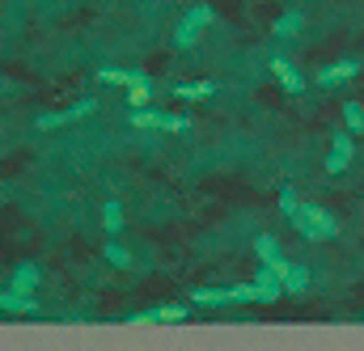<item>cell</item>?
<instances>
[{"mask_svg":"<svg viewBox=\"0 0 364 351\" xmlns=\"http://www.w3.org/2000/svg\"><path fill=\"white\" fill-rule=\"evenodd\" d=\"M292 225H296L301 237H309V242H331V237H339V220H335L322 203H301V212L292 216Z\"/></svg>","mask_w":364,"mask_h":351,"instance_id":"1","label":"cell"},{"mask_svg":"<svg viewBox=\"0 0 364 351\" xmlns=\"http://www.w3.org/2000/svg\"><path fill=\"white\" fill-rule=\"evenodd\" d=\"M132 123H136V127H153V131H186V119H182V114L153 110V106H140V110H132Z\"/></svg>","mask_w":364,"mask_h":351,"instance_id":"2","label":"cell"},{"mask_svg":"<svg viewBox=\"0 0 364 351\" xmlns=\"http://www.w3.org/2000/svg\"><path fill=\"white\" fill-rule=\"evenodd\" d=\"M352 153H356L352 131H331V157H326V170H331V174H343V170L352 166Z\"/></svg>","mask_w":364,"mask_h":351,"instance_id":"3","label":"cell"},{"mask_svg":"<svg viewBox=\"0 0 364 351\" xmlns=\"http://www.w3.org/2000/svg\"><path fill=\"white\" fill-rule=\"evenodd\" d=\"M356 72H360V64H356V60H335V64L318 68V85H322V89H335V85H343V81H352Z\"/></svg>","mask_w":364,"mask_h":351,"instance_id":"4","label":"cell"},{"mask_svg":"<svg viewBox=\"0 0 364 351\" xmlns=\"http://www.w3.org/2000/svg\"><path fill=\"white\" fill-rule=\"evenodd\" d=\"M97 110V102H77V106H68V110H51V114H43L38 119V127L43 131H51V127H64V123H73V119H85Z\"/></svg>","mask_w":364,"mask_h":351,"instance_id":"5","label":"cell"},{"mask_svg":"<svg viewBox=\"0 0 364 351\" xmlns=\"http://www.w3.org/2000/svg\"><path fill=\"white\" fill-rule=\"evenodd\" d=\"M272 77L284 85V93H305V77L296 72V64L292 60H284V55H275L272 60Z\"/></svg>","mask_w":364,"mask_h":351,"instance_id":"6","label":"cell"},{"mask_svg":"<svg viewBox=\"0 0 364 351\" xmlns=\"http://www.w3.org/2000/svg\"><path fill=\"white\" fill-rule=\"evenodd\" d=\"M255 250H259V259H263V263L272 266V271L279 275V279H284V271H288V259H284V246L275 242L272 233H263V237L255 242Z\"/></svg>","mask_w":364,"mask_h":351,"instance_id":"7","label":"cell"},{"mask_svg":"<svg viewBox=\"0 0 364 351\" xmlns=\"http://www.w3.org/2000/svg\"><path fill=\"white\" fill-rule=\"evenodd\" d=\"M255 288H259V301H279V296H284V279H279L267 263L255 271Z\"/></svg>","mask_w":364,"mask_h":351,"instance_id":"8","label":"cell"},{"mask_svg":"<svg viewBox=\"0 0 364 351\" xmlns=\"http://www.w3.org/2000/svg\"><path fill=\"white\" fill-rule=\"evenodd\" d=\"M0 309H4V313H38V301H34L30 292L9 288V292H0Z\"/></svg>","mask_w":364,"mask_h":351,"instance_id":"9","label":"cell"},{"mask_svg":"<svg viewBox=\"0 0 364 351\" xmlns=\"http://www.w3.org/2000/svg\"><path fill=\"white\" fill-rule=\"evenodd\" d=\"M149 72H140V68H102L97 72V81H106V85H123V89H132L136 81H144Z\"/></svg>","mask_w":364,"mask_h":351,"instance_id":"10","label":"cell"},{"mask_svg":"<svg viewBox=\"0 0 364 351\" xmlns=\"http://www.w3.org/2000/svg\"><path fill=\"white\" fill-rule=\"evenodd\" d=\"M191 305L220 309V305H233V296H229V288H195V292H191Z\"/></svg>","mask_w":364,"mask_h":351,"instance_id":"11","label":"cell"},{"mask_svg":"<svg viewBox=\"0 0 364 351\" xmlns=\"http://www.w3.org/2000/svg\"><path fill=\"white\" fill-rule=\"evenodd\" d=\"M301 26H305V13H301V9H288V13L272 26V34H275V38H296V34H301Z\"/></svg>","mask_w":364,"mask_h":351,"instance_id":"12","label":"cell"},{"mask_svg":"<svg viewBox=\"0 0 364 351\" xmlns=\"http://www.w3.org/2000/svg\"><path fill=\"white\" fill-rule=\"evenodd\" d=\"M305 288H309V266L288 263V271H284V292H288V296H301Z\"/></svg>","mask_w":364,"mask_h":351,"instance_id":"13","label":"cell"},{"mask_svg":"<svg viewBox=\"0 0 364 351\" xmlns=\"http://www.w3.org/2000/svg\"><path fill=\"white\" fill-rule=\"evenodd\" d=\"M102 225H106V233H110V237H119V233H123V203H119V199H110V203L102 207Z\"/></svg>","mask_w":364,"mask_h":351,"instance_id":"14","label":"cell"},{"mask_svg":"<svg viewBox=\"0 0 364 351\" xmlns=\"http://www.w3.org/2000/svg\"><path fill=\"white\" fill-rule=\"evenodd\" d=\"M34 284H38V266H34V263H21L17 271H13V284H9V288H17V292H30Z\"/></svg>","mask_w":364,"mask_h":351,"instance_id":"15","label":"cell"},{"mask_svg":"<svg viewBox=\"0 0 364 351\" xmlns=\"http://www.w3.org/2000/svg\"><path fill=\"white\" fill-rule=\"evenodd\" d=\"M343 123L352 136H364V106L360 102H343Z\"/></svg>","mask_w":364,"mask_h":351,"instance_id":"16","label":"cell"},{"mask_svg":"<svg viewBox=\"0 0 364 351\" xmlns=\"http://www.w3.org/2000/svg\"><path fill=\"white\" fill-rule=\"evenodd\" d=\"M127 102H132V110L149 106V102H153V81H149V77H144V81H136V85L127 89Z\"/></svg>","mask_w":364,"mask_h":351,"instance_id":"17","label":"cell"},{"mask_svg":"<svg viewBox=\"0 0 364 351\" xmlns=\"http://www.w3.org/2000/svg\"><path fill=\"white\" fill-rule=\"evenodd\" d=\"M174 93L186 97V102H195V97H212L216 85H212V81H191V85H174Z\"/></svg>","mask_w":364,"mask_h":351,"instance_id":"18","label":"cell"},{"mask_svg":"<svg viewBox=\"0 0 364 351\" xmlns=\"http://www.w3.org/2000/svg\"><path fill=\"white\" fill-rule=\"evenodd\" d=\"M195 43H199V26L182 17V21H178V30H174V47H195Z\"/></svg>","mask_w":364,"mask_h":351,"instance_id":"19","label":"cell"},{"mask_svg":"<svg viewBox=\"0 0 364 351\" xmlns=\"http://www.w3.org/2000/svg\"><path fill=\"white\" fill-rule=\"evenodd\" d=\"M191 318V305H161L157 309V322H186Z\"/></svg>","mask_w":364,"mask_h":351,"instance_id":"20","label":"cell"},{"mask_svg":"<svg viewBox=\"0 0 364 351\" xmlns=\"http://www.w3.org/2000/svg\"><path fill=\"white\" fill-rule=\"evenodd\" d=\"M279 212H284L288 220L301 212V199H296V190H292V186H284V190H279Z\"/></svg>","mask_w":364,"mask_h":351,"instance_id":"21","label":"cell"},{"mask_svg":"<svg viewBox=\"0 0 364 351\" xmlns=\"http://www.w3.org/2000/svg\"><path fill=\"white\" fill-rule=\"evenodd\" d=\"M229 296H233V305H255L259 301V288L255 284H237V288H229Z\"/></svg>","mask_w":364,"mask_h":351,"instance_id":"22","label":"cell"},{"mask_svg":"<svg viewBox=\"0 0 364 351\" xmlns=\"http://www.w3.org/2000/svg\"><path fill=\"white\" fill-rule=\"evenodd\" d=\"M106 259L119 266V271H127V266H132V254H127V250H123L119 242H106Z\"/></svg>","mask_w":364,"mask_h":351,"instance_id":"23","label":"cell"},{"mask_svg":"<svg viewBox=\"0 0 364 351\" xmlns=\"http://www.w3.org/2000/svg\"><path fill=\"white\" fill-rule=\"evenodd\" d=\"M127 326H161V322H157V309H140V313H127Z\"/></svg>","mask_w":364,"mask_h":351,"instance_id":"24","label":"cell"},{"mask_svg":"<svg viewBox=\"0 0 364 351\" xmlns=\"http://www.w3.org/2000/svg\"><path fill=\"white\" fill-rule=\"evenodd\" d=\"M186 21H195V26H199V30H203V26H208V21H212V4H195V9H191V13H186Z\"/></svg>","mask_w":364,"mask_h":351,"instance_id":"25","label":"cell"},{"mask_svg":"<svg viewBox=\"0 0 364 351\" xmlns=\"http://www.w3.org/2000/svg\"><path fill=\"white\" fill-rule=\"evenodd\" d=\"M0 313H4V309H0Z\"/></svg>","mask_w":364,"mask_h":351,"instance_id":"26","label":"cell"}]
</instances>
